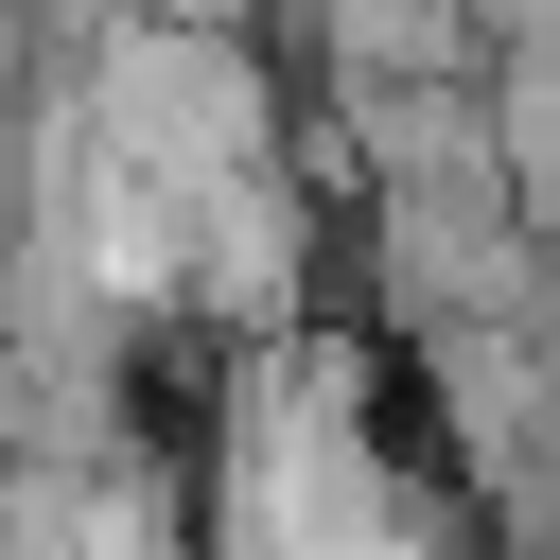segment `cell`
Returning <instances> with one entry per match:
<instances>
[{
    "label": "cell",
    "instance_id": "1",
    "mask_svg": "<svg viewBox=\"0 0 560 560\" xmlns=\"http://www.w3.org/2000/svg\"><path fill=\"white\" fill-rule=\"evenodd\" d=\"M560 280V245L525 228V192L508 175H455V192H368V298H385V332L420 350V332H455V315H525Z\"/></svg>",
    "mask_w": 560,
    "mask_h": 560
},
{
    "label": "cell",
    "instance_id": "2",
    "mask_svg": "<svg viewBox=\"0 0 560 560\" xmlns=\"http://www.w3.org/2000/svg\"><path fill=\"white\" fill-rule=\"evenodd\" d=\"M280 35L315 70H490V0H298Z\"/></svg>",
    "mask_w": 560,
    "mask_h": 560
},
{
    "label": "cell",
    "instance_id": "3",
    "mask_svg": "<svg viewBox=\"0 0 560 560\" xmlns=\"http://www.w3.org/2000/svg\"><path fill=\"white\" fill-rule=\"evenodd\" d=\"M490 122H508V192H525V228L560 245V70L490 52Z\"/></svg>",
    "mask_w": 560,
    "mask_h": 560
}]
</instances>
